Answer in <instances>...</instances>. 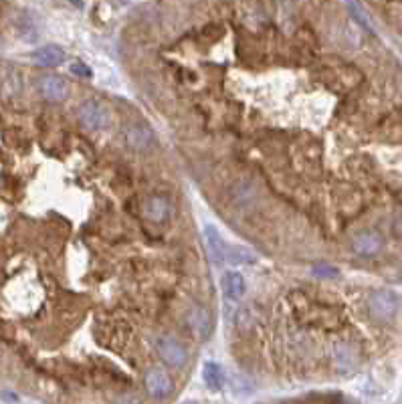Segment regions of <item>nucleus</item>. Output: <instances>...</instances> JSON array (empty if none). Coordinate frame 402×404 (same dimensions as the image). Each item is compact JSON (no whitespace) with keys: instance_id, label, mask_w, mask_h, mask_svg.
<instances>
[{"instance_id":"nucleus-6","label":"nucleus","mask_w":402,"mask_h":404,"mask_svg":"<svg viewBox=\"0 0 402 404\" xmlns=\"http://www.w3.org/2000/svg\"><path fill=\"white\" fill-rule=\"evenodd\" d=\"M36 89H39V94L43 95V99L53 101V103H59L63 99H67V95H69V85L59 75L41 77L36 81Z\"/></svg>"},{"instance_id":"nucleus-8","label":"nucleus","mask_w":402,"mask_h":404,"mask_svg":"<svg viewBox=\"0 0 402 404\" xmlns=\"http://www.w3.org/2000/svg\"><path fill=\"white\" fill-rule=\"evenodd\" d=\"M352 247L362 257H374V255H378L382 251L384 241H382V237L376 231H362V233H358L354 237Z\"/></svg>"},{"instance_id":"nucleus-12","label":"nucleus","mask_w":402,"mask_h":404,"mask_svg":"<svg viewBox=\"0 0 402 404\" xmlns=\"http://www.w3.org/2000/svg\"><path fill=\"white\" fill-rule=\"evenodd\" d=\"M222 291L226 299H241L245 295V279L237 271H229L222 277Z\"/></svg>"},{"instance_id":"nucleus-17","label":"nucleus","mask_w":402,"mask_h":404,"mask_svg":"<svg viewBox=\"0 0 402 404\" xmlns=\"http://www.w3.org/2000/svg\"><path fill=\"white\" fill-rule=\"evenodd\" d=\"M71 73L73 75H77V77H85V79H89L92 77L93 73H92V69L85 65V63H81V61H75V63H71Z\"/></svg>"},{"instance_id":"nucleus-15","label":"nucleus","mask_w":402,"mask_h":404,"mask_svg":"<svg viewBox=\"0 0 402 404\" xmlns=\"http://www.w3.org/2000/svg\"><path fill=\"white\" fill-rule=\"evenodd\" d=\"M229 263H253L255 255L251 251L243 249V247H229V255H226Z\"/></svg>"},{"instance_id":"nucleus-11","label":"nucleus","mask_w":402,"mask_h":404,"mask_svg":"<svg viewBox=\"0 0 402 404\" xmlns=\"http://www.w3.org/2000/svg\"><path fill=\"white\" fill-rule=\"evenodd\" d=\"M32 61L43 67H57L65 61V51L57 45H47L32 53Z\"/></svg>"},{"instance_id":"nucleus-16","label":"nucleus","mask_w":402,"mask_h":404,"mask_svg":"<svg viewBox=\"0 0 402 404\" xmlns=\"http://www.w3.org/2000/svg\"><path fill=\"white\" fill-rule=\"evenodd\" d=\"M311 273H313L315 277H321V279H336V277L340 275V271H338L336 267H332V265H324V263L313 265Z\"/></svg>"},{"instance_id":"nucleus-1","label":"nucleus","mask_w":402,"mask_h":404,"mask_svg":"<svg viewBox=\"0 0 402 404\" xmlns=\"http://www.w3.org/2000/svg\"><path fill=\"white\" fill-rule=\"evenodd\" d=\"M368 310L370 315L376 321H390L396 311H399V297L396 293L388 291V289H380V291H374L368 299Z\"/></svg>"},{"instance_id":"nucleus-10","label":"nucleus","mask_w":402,"mask_h":404,"mask_svg":"<svg viewBox=\"0 0 402 404\" xmlns=\"http://www.w3.org/2000/svg\"><path fill=\"white\" fill-rule=\"evenodd\" d=\"M144 215L152 222H166L172 215V204L164 196H150L144 202Z\"/></svg>"},{"instance_id":"nucleus-19","label":"nucleus","mask_w":402,"mask_h":404,"mask_svg":"<svg viewBox=\"0 0 402 404\" xmlns=\"http://www.w3.org/2000/svg\"><path fill=\"white\" fill-rule=\"evenodd\" d=\"M186 404H196V403H186Z\"/></svg>"},{"instance_id":"nucleus-4","label":"nucleus","mask_w":402,"mask_h":404,"mask_svg":"<svg viewBox=\"0 0 402 404\" xmlns=\"http://www.w3.org/2000/svg\"><path fill=\"white\" fill-rule=\"evenodd\" d=\"M186 321H188L190 332L198 340H209L211 338V334H213V315L202 306H192L186 313Z\"/></svg>"},{"instance_id":"nucleus-2","label":"nucleus","mask_w":402,"mask_h":404,"mask_svg":"<svg viewBox=\"0 0 402 404\" xmlns=\"http://www.w3.org/2000/svg\"><path fill=\"white\" fill-rule=\"evenodd\" d=\"M156 352L160 356V360L172 368H182L186 362H188V352L182 343L170 336H164V338H158L156 342Z\"/></svg>"},{"instance_id":"nucleus-3","label":"nucleus","mask_w":402,"mask_h":404,"mask_svg":"<svg viewBox=\"0 0 402 404\" xmlns=\"http://www.w3.org/2000/svg\"><path fill=\"white\" fill-rule=\"evenodd\" d=\"M79 122H81L83 127H87L92 131L103 129V127H107V124H109V111L99 101H93V99L83 101L81 107H79Z\"/></svg>"},{"instance_id":"nucleus-18","label":"nucleus","mask_w":402,"mask_h":404,"mask_svg":"<svg viewBox=\"0 0 402 404\" xmlns=\"http://www.w3.org/2000/svg\"><path fill=\"white\" fill-rule=\"evenodd\" d=\"M116 404H140V401L136 396H122V398L116 401Z\"/></svg>"},{"instance_id":"nucleus-7","label":"nucleus","mask_w":402,"mask_h":404,"mask_svg":"<svg viewBox=\"0 0 402 404\" xmlns=\"http://www.w3.org/2000/svg\"><path fill=\"white\" fill-rule=\"evenodd\" d=\"M146 390L152 398H168L174 390V382L164 370H150L146 374Z\"/></svg>"},{"instance_id":"nucleus-5","label":"nucleus","mask_w":402,"mask_h":404,"mask_svg":"<svg viewBox=\"0 0 402 404\" xmlns=\"http://www.w3.org/2000/svg\"><path fill=\"white\" fill-rule=\"evenodd\" d=\"M125 146L131 150H148L156 142V134L152 127L146 124H131L127 125L122 134Z\"/></svg>"},{"instance_id":"nucleus-14","label":"nucleus","mask_w":402,"mask_h":404,"mask_svg":"<svg viewBox=\"0 0 402 404\" xmlns=\"http://www.w3.org/2000/svg\"><path fill=\"white\" fill-rule=\"evenodd\" d=\"M348 10H350V14H352V19L362 27V29H366L368 32H374L370 25V19H368V14L362 10V6L360 4H356V2H348Z\"/></svg>"},{"instance_id":"nucleus-13","label":"nucleus","mask_w":402,"mask_h":404,"mask_svg":"<svg viewBox=\"0 0 402 404\" xmlns=\"http://www.w3.org/2000/svg\"><path fill=\"white\" fill-rule=\"evenodd\" d=\"M202 378L211 390H220L224 386V372L217 362H207L202 368Z\"/></svg>"},{"instance_id":"nucleus-9","label":"nucleus","mask_w":402,"mask_h":404,"mask_svg":"<svg viewBox=\"0 0 402 404\" xmlns=\"http://www.w3.org/2000/svg\"><path fill=\"white\" fill-rule=\"evenodd\" d=\"M202 235H204V245H207V251H209L211 261H215V263L226 261L229 247H226V243L222 241V237L218 235L217 228H215L213 224H207L204 231H202Z\"/></svg>"}]
</instances>
